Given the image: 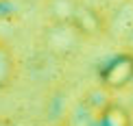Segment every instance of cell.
Masks as SVG:
<instances>
[{"label": "cell", "instance_id": "obj_1", "mask_svg": "<svg viewBox=\"0 0 133 126\" xmlns=\"http://www.w3.org/2000/svg\"><path fill=\"white\" fill-rule=\"evenodd\" d=\"M42 39H44V48L50 54L65 59L81 48L83 37L72 26V22H48V28L44 31Z\"/></svg>", "mask_w": 133, "mask_h": 126}, {"label": "cell", "instance_id": "obj_2", "mask_svg": "<svg viewBox=\"0 0 133 126\" xmlns=\"http://www.w3.org/2000/svg\"><path fill=\"white\" fill-rule=\"evenodd\" d=\"M98 78H101V85L111 94L124 89L133 80V52H120L109 61H105L98 72Z\"/></svg>", "mask_w": 133, "mask_h": 126}, {"label": "cell", "instance_id": "obj_3", "mask_svg": "<svg viewBox=\"0 0 133 126\" xmlns=\"http://www.w3.org/2000/svg\"><path fill=\"white\" fill-rule=\"evenodd\" d=\"M72 26L79 31V35L83 37V39H92V37L101 35V33L105 31V20H103V15L94 7H87V4L81 2L74 20H72Z\"/></svg>", "mask_w": 133, "mask_h": 126}, {"label": "cell", "instance_id": "obj_4", "mask_svg": "<svg viewBox=\"0 0 133 126\" xmlns=\"http://www.w3.org/2000/svg\"><path fill=\"white\" fill-rule=\"evenodd\" d=\"M15 76H18V57L7 41L0 39V89L11 87Z\"/></svg>", "mask_w": 133, "mask_h": 126}, {"label": "cell", "instance_id": "obj_5", "mask_svg": "<svg viewBox=\"0 0 133 126\" xmlns=\"http://www.w3.org/2000/svg\"><path fill=\"white\" fill-rule=\"evenodd\" d=\"M81 0H46V15L48 22H72Z\"/></svg>", "mask_w": 133, "mask_h": 126}, {"label": "cell", "instance_id": "obj_6", "mask_svg": "<svg viewBox=\"0 0 133 126\" xmlns=\"http://www.w3.org/2000/svg\"><path fill=\"white\" fill-rule=\"evenodd\" d=\"M94 126H133V120H131V113L127 111L122 105H116L111 100L101 113H98Z\"/></svg>", "mask_w": 133, "mask_h": 126}, {"label": "cell", "instance_id": "obj_7", "mask_svg": "<svg viewBox=\"0 0 133 126\" xmlns=\"http://www.w3.org/2000/svg\"><path fill=\"white\" fill-rule=\"evenodd\" d=\"M61 126H68V124H61Z\"/></svg>", "mask_w": 133, "mask_h": 126}]
</instances>
